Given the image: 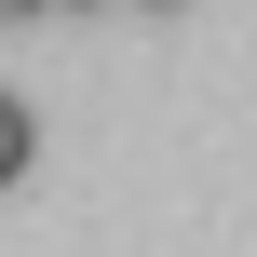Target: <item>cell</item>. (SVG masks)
I'll return each mask as SVG.
<instances>
[{
  "label": "cell",
  "instance_id": "cell-1",
  "mask_svg": "<svg viewBox=\"0 0 257 257\" xmlns=\"http://www.w3.org/2000/svg\"><path fill=\"white\" fill-rule=\"evenodd\" d=\"M27 163H41V122H27V95H0V190H14Z\"/></svg>",
  "mask_w": 257,
  "mask_h": 257
},
{
  "label": "cell",
  "instance_id": "cell-2",
  "mask_svg": "<svg viewBox=\"0 0 257 257\" xmlns=\"http://www.w3.org/2000/svg\"><path fill=\"white\" fill-rule=\"evenodd\" d=\"M136 14H176V0H136Z\"/></svg>",
  "mask_w": 257,
  "mask_h": 257
}]
</instances>
